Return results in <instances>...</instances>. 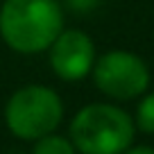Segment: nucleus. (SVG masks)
<instances>
[{
	"mask_svg": "<svg viewBox=\"0 0 154 154\" xmlns=\"http://www.w3.org/2000/svg\"><path fill=\"white\" fill-rule=\"evenodd\" d=\"M63 116L59 95L48 86H25L9 97L5 106V120L14 136L23 140H36L52 134Z\"/></svg>",
	"mask_w": 154,
	"mask_h": 154,
	"instance_id": "3",
	"label": "nucleus"
},
{
	"mask_svg": "<svg viewBox=\"0 0 154 154\" xmlns=\"http://www.w3.org/2000/svg\"><path fill=\"white\" fill-rule=\"evenodd\" d=\"M61 29L63 11L57 0H5L0 9V34L16 52H43Z\"/></svg>",
	"mask_w": 154,
	"mask_h": 154,
	"instance_id": "1",
	"label": "nucleus"
},
{
	"mask_svg": "<svg viewBox=\"0 0 154 154\" xmlns=\"http://www.w3.org/2000/svg\"><path fill=\"white\" fill-rule=\"evenodd\" d=\"M122 154H154V149H152V147H147V145H138V147L125 149Z\"/></svg>",
	"mask_w": 154,
	"mask_h": 154,
	"instance_id": "8",
	"label": "nucleus"
},
{
	"mask_svg": "<svg viewBox=\"0 0 154 154\" xmlns=\"http://www.w3.org/2000/svg\"><path fill=\"white\" fill-rule=\"evenodd\" d=\"M134 140V120L113 104H88L70 122V143L82 154H122Z\"/></svg>",
	"mask_w": 154,
	"mask_h": 154,
	"instance_id": "2",
	"label": "nucleus"
},
{
	"mask_svg": "<svg viewBox=\"0 0 154 154\" xmlns=\"http://www.w3.org/2000/svg\"><path fill=\"white\" fill-rule=\"evenodd\" d=\"M93 79L104 95L116 100H131L145 93L149 84V70L147 63L136 54L111 50L93 66Z\"/></svg>",
	"mask_w": 154,
	"mask_h": 154,
	"instance_id": "4",
	"label": "nucleus"
},
{
	"mask_svg": "<svg viewBox=\"0 0 154 154\" xmlns=\"http://www.w3.org/2000/svg\"><path fill=\"white\" fill-rule=\"evenodd\" d=\"M136 125L145 134H154V93L145 95L136 109Z\"/></svg>",
	"mask_w": 154,
	"mask_h": 154,
	"instance_id": "7",
	"label": "nucleus"
},
{
	"mask_svg": "<svg viewBox=\"0 0 154 154\" xmlns=\"http://www.w3.org/2000/svg\"><path fill=\"white\" fill-rule=\"evenodd\" d=\"M32 154H75V147L68 138L54 134H45L41 138H36Z\"/></svg>",
	"mask_w": 154,
	"mask_h": 154,
	"instance_id": "6",
	"label": "nucleus"
},
{
	"mask_svg": "<svg viewBox=\"0 0 154 154\" xmlns=\"http://www.w3.org/2000/svg\"><path fill=\"white\" fill-rule=\"evenodd\" d=\"M95 61V48L93 41L79 29H66L50 45V63L61 79L75 82L82 79Z\"/></svg>",
	"mask_w": 154,
	"mask_h": 154,
	"instance_id": "5",
	"label": "nucleus"
}]
</instances>
